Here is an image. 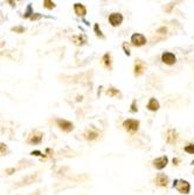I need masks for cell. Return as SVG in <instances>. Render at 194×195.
I'll list each match as a JSON object with an SVG mask.
<instances>
[{
  "mask_svg": "<svg viewBox=\"0 0 194 195\" xmlns=\"http://www.w3.org/2000/svg\"><path fill=\"white\" fill-rule=\"evenodd\" d=\"M56 124H57V126L60 127L61 130L66 131V132H70V131L74 130L73 123L68 122L66 119H57V120H56Z\"/></svg>",
  "mask_w": 194,
  "mask_h": 195,
  "instance_id": "277c9868",
  "label": "cell"
},
{
  "mask_svg": "<svg viewBox=\"0 0 194 195\" xmlns=\"http://www.w3.org/2000/svg\"><path fill=\"white\" fill-rule=\"evenodd\" d=\"M131 110L134 111V112H136V111L138 110V109L136 108V102H134V103H132V109H131Z\"/></svg>",
  "mask_w": 194,
  "mask_h": 195,
  "instance_id": "d4e9b609",
  "label": "cell"
},
{
  "mask_svg": "<svg viewBox=\"0 0 194 195\" xmlns=\"http://www.w3.org/2000/svg\"><path fill=\"white\" fill-rule=\"evenodd\" d=\"M123 47H124V50H125V54H126V55H130V49H129V47H127V46L125 45V43L123 45Z\"/></svg>",
  "mask_w": 194,
  "mask_h": 195,
  "instance_id": "cb8c5ba5",
  "label": "cell"
},
{
  "mask_svg": "<svg viewBox=\"0 0 194 195\" xmlns=\"http://www.w3.org/2000/svg\"><path fill=\"white\" fill-rule=\"evenodd\" d=\"M7 152V146L6 144L0 143V153H6Z\"/></svg>",
  "mask_w": 194,
  "mask_h": 195,
  "instance_id": "ffe728a7",
  "label": "cell"
},
{
  "mask_svg": "<svg viewBox=\"0 0 194 195\" xmlns=\"http://www.w3.org/2000/svg\"><path fill=\"white\" fill-rule=\"evenodd\" d=\"M102 61H103V63H104V65L107 67V68H111V56H110V54H105L104 56H103V59H102Z\"/></svg>",
  "mask_w": 194,
  "mask_h": 195,
  "instance_id": "2e32d148",
  "label": "cell"
},
{
  "mask_svg": "<svg viewBox=\"0 0 194 195\" xmlns=\"http://www.w3.org/2000/svg\"><path fill=\"white\" fill-rule=\"evenodd\" d=\"M95 32H96V35H97V36H100V38H102V39L104 38V35L102 34L101 29H98V25H97V24L95 25Z\"/></svg>",
  "mask_w": 194,
  "mask_h": 195,
  "instance_id": "d6986e66",
  "label": "cell"
},
{
  "mask_svg": "<svg viewBox=\"0 0 194 195\" xmlns=\"http://www.w3.org/2000/svg\"><path fill=\"white\" fill-rule=\"evenodd\" d=\"M74 9H75V13L77 14L79 17H84L86 13H87L86 7L83 6L82 4H75L74 5Z\"/></svg>",
  "mask_w": 194,
  "mask_h": 195,
  "instance_id": "8fae6325",
  "label": "cell"
},
{
  "mask_svg": "<svg viewBox=\"0 0 194 195\" xmlns=\"http://www.w3.org/2000/svg\"><path fill=\"white\" fill-rule=\"evenodd\" d=\"M147 109L151 111H157L159 109V102L156 98H151L147 103Z\"/></svg>",
  "mask_w": 194,
  "mask_h": 195,
  "instance_id": "7c38bea8",
  "label": "cell"
},
{
  "mask_svg": "<svg viewBox=\"0 0 194 195\" xmlns=\"http://www.w3.org/2000/svg\"><path fill=\"white\" fill-rule=\"evenodd\" d=\"M41 18L40 14H35V15H32L31 17V20H39Z\"/></svg>",
  "mask_w": 194,
  "mask_h": 195,
  "instance_id": "603a6c76",
  "label": "cell"
},
{
  "mask_svg": "<svg viewBox=\"0 0 194 195\" xmlns=\"http://www.w3.org/2000/svg\"><path fill=\"white\" fill-rule=\"evenodd\" d=\"M154 183L157 186H160V187H166L168 183V178L163 173H159L157 178L154 179Z\"/></svg>",
  "mask_w": 194,
  "mask_h": 195,
  "instance_id": "ba28073f",
  "label": "cell"
},
{
  "mask_svg": "<svg viewBox=\"0 0 194 195\" xmlns=\"http://www.w3.org/2000/svg\"><path fill=\"white\" fill-rule=\"evenodd\" d=\"M185 151L189 154H194V144H188L185 146Z\"/></svg>",
  "mask_w": 194,
  "mask_h": 195,
  "instance_id": "ac0fdd59",
  "label": "cell"
},
{
  "mask_svg": "<svg viewBox=\"0 0 194 195\" xmlns=\"http://www.w3.org/2000/svg\"><path fill=\"white\" fill-rule=\"evenodd\" d=\"M12 31H13V32H16V33H24L25 32V28H24V27H21V26L14 27V28H12Z\"/></svg>",
  "mask_w": 194,
  "mask_h": 195,
  "instance_id": "44dd1931",
  "label": "cell"
},
{
  "mask_svg": "<svg viewBox=\"0 0 194 195\" xmlns=\"http://www.w3.org/2000/svg\"><path fill=\"white\" fill-rule=\"evenodd\" d=\"M43 6L48 8V9H53L54 7H55V4H54L53 1H50V0H45L43 1Z\"/></svg>",
  "mask_w": 194,
  "mask_h": 195,
  "instance_id": "e0dca14e",
  "label": "cell"
},
{
  "mask_svg": "<svg viewBox=\"0 0 194 195\" xmlns=\"http://www.w3.org/2000/svg\"><path fill=\"white\" fill-rule=\"evenodd\" d=\"M131 42H132V45L134 46L141 47V46L146 43V39H145V36H144V35L136 33V34H134V35L131 36Z\"/></svg>",
  "mask_w": 194,
  "mask_h": 195,
  "instance_id": "5b68a950",
  "label": "cell"
},
{
  "mask_svg": "<svg viewBox=\"0 0 194 195\" xmlns=\"http://www.w3.org/2000/svg\"><path fill=\"white\" fill-rule=\"evenodd\" d=\"M173 187L182 194H187V193H189L191 185L185 180H175L173 183Z\"/></svg>",
  "mask_w": 194,
  "mask_h": 195,
  "instance_id": "6da1fadb",
  "label": "cell"
},
{
  "mask_svg": "<svg viewBox=\"0 0 194 195\" xmlns=\"http://www.w3.org/2000/svg\"><path fill=\"white\" fill-rule=\"evenodd\" d=\"M123 126H124V129H125L127 132L134 133V132H136V131L138 130V127H139V122L136 120V119H126V120L123 123Z\"/></svg>",
  "mask_w": 194,
  "mask_h": 195,
  "instance_id": "7a4b0ae2",
  "label": "cell"
},
{
  "mask_svg": "<svg viewBox=\"0 0 194 195\" xmlns=\"http://www.w3.org/2000/svg\"><path fill=\"white\" fill-rule=\"evenodd\" d=\"M168 164L167 156H160L153 160V167L157 169H163L166 167V165Z\"/></svg>",
  "mask_w": 194,
  "mask_h": 195,
  "instance_id": "8992f818",
  "label": "cell"
},
{
  "mask_svg": "<svg viewBox=\"0 0 194 195\" xmlns=\"http://www.w3.org/2000/svg\"><path fill=\"white\" fill-rule=\"evenodd\" d=\"M161 61H163L164 63H166V64H174L175 61H177V57L174 56V54L167 52V53H164V54L161 55Z\"/></svg>",
  "mask_w": 194,
  "mask_h": 195,
  "instance_id": "9c48e42d",
  "label": "cell"
},
{
  "mask_svg": "<svg viewBox=\"0 0 194 195\" xmlns=\"http://www.w3.org/2000/svg\"><path fill=\"white\" fill-rule=\"evenodd\" d=\"M175 140H177V132L173 130L168 131L167 133V142L170 144H174L175 143Z\"/></svg>",
  "mask_w": 194,
  "mask_h": 195,
  "instance_id": "5bb4252c",
  "label": "cell"
},
{
  "mask_svg": "<svg viewBox=\"0 0 194 195\" xmlns=\"http://www.w3.org/2000/svg\"><path fill=\"white\" fill-rule=\"evenodd\" d=\"M123 21V15L121 13H112L109 17V22L111 24V26H119Z\"/></svg>",
  "mask_w": 194,
  "mask_h": 195,
  "instance_id": "52a82bcc",
  "label": "cell"
},
{
  "mask_svg": "<svg viewBox=\"0 0 194 195\" xmlns=\"http://www.w3.org/2000/svg\"><path fill=\"white\" fill-rule=\"evenodd\" d=\"M42 137H43V133L40 132V131H34L31 133V136L28 138V140H27V143L28 144H40L41 140H42Z\"/></svg>",
  "mask_w": 194,
  "mask_h": 195,
  "instance_id": "3957f363",
  "label": "cell"
},
{
  "mask_svg": "<svg viewBox=\"0 0 194 195\" xmlns=\"http://www.w3.org/2000/svg\"><path fill=\"white\" fill-rule=\"evenodd\" d=\"M145 69H146V64L143 61H137L136 62V64H134V74L137 76L141 75L143 72H145Z\"/></svg>",
  "mask_w": 194,
  "mask_h": 195,
  "instance_id": "30bf717a",
  "label": "cell"
},
{
  "mask_svg": "<svg viewBox=\"0 0 194 195\" xmlns=\"http://www.w3.org/2000/svg\"><path fill=\"white\" fill-rule=\"evenodd\" d=\"M105 94H107L108 96H110V97H122V94L118 91V89H115V88L108 89Z\"/></svg>",
  "mask_w": 194,
  "mask_h": 195,
  "instance_id": "4fadbf2b",
  "label": "cell"
},
{
  "mask_svg": "<svg viewBox=\"0 0 194 195\" xmlns=\"http://www.w3.org/2000/svg\"><path fill=\"white\" fill-rule=\"evenodd\" d=\"M31 11H32V7H31V5H29V6H28V8H27V12L26 13H25V15H24V17H25V18H28V17H29V15H31Z\"/></svg>",
  "mask_w": 194,
  "mask_h": 195,
  "instance_id": "7402d4cb",
  "label": "cell"
},
{
  "mask_svg": "<svg viewBox=\"0 0 194 195\" xmlns=\"http://www.w3.org/2000/svg\"><path fill=\"white\" fill-rule=\"evenodd\" d=\"M84 137H86V139H88V140H94V139H96V138L98 137V133H97L96 131H87V132L84 133Z\"/></svg>",
  "mask_w": 194,
  "mask_h": 195,
  "instance_id": "9a60e30c",
  "label": "cell"
}]
</instances>
